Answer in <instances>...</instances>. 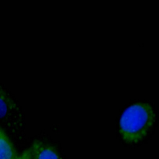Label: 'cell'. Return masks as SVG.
I'll use <instances>...</instances> for the list:
<instances>
[{
	"label": "cell",
	"instance_id": "cell-1",
	"mask_svg": "<svg viewBox=\"0 0 159 159\" xmlns=\"http://www.w3.org/2000/svg\"><path fill=\"white\" fill-rule=\"evenodd\" d=\"M157 113L148 102H137L129 106L119 119L118 130L122 140L130 145L144 140L154 129Z\"/></svg>",
	"mask_w": 159,
	"mask_h": 159
},
{
	"label": "cell",
	"instance_id": "cell-4",
	"mask_svg": "<svg viewBox=\"0 0 159 159\" xmlns=\"http://www.w3.org/2000/svg\"><path fill=\"white\" fill-rule=\"evenodd\" d=\"M4 94L0 89V117L3 116L6 114L7 109V103Z\"/></svg>",
	"mask_w": 159,
	"mask_h": 159
},
{
	"label": "cell",
	"instance_id": "cell-5",
	"mask_svg": "<svg viewBox=\"0 0 159 159\" xmlns=\"http://www.w3.org/2000/svg\"><path fill=\"white\" fill-rule=\"evenodd\" d=\"M19 159H29V155H28L27 152H25L24 154H23L20 157H19Z\"/></svg>",
	"mask_w": 159,
	"mask_h": 159
},
{
	"label": "cell",
	"instance_id": "cell-3",
	"mask_svg": "<svg viewBox=\"0 0 159 159\" xmlns=\"http://www.w3.org/2000/svg\"><path fill=\"white\" fill-rule=\"evenodd\" d=\"M12 144L3 133L0 135V159H19Z\"/></svg>",
	"mask_w": 159,
	"mask_h": 159
},
{
	"label": "cell",
	"instance_id": "cell-6",
	"mask_svg": "<svg viewBox=\"0 0 159 159\" xmlns=\"http://www.w3.org/2000/svg\"><path fill=\"white\" fill-rule=\"evenodd\" d=\"M3 133H4V132H3L2 131V130L0 129V135H2Z\"/></svg>",
	"mask_w": 159,
	"mask_h": 159
},
{
	"label": "cell",
	"instance_id": "cell-2",
	"mask_svg": "<svg viewBox=\"0 0 159 159\" xmlns=\"http://www.w3.org/2000/svg\"><path fill=\"white\" fill-rule=\"evenodd\" d=\"M27 153L29 159H60L55 150L45 144H34Z\"/></svg>",
	"mask_w": 159,
	"mask_h": 159
}]
</instances>
